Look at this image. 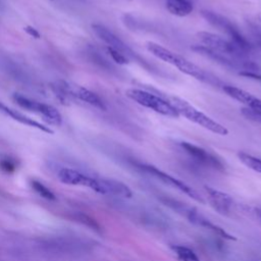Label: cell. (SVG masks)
Segmentation results:
<instances>
[{"label": "cell", "instance_id": "1", "mask_svg": "<svg viewBox=\"0 0 261 261\" xmlns=\"http://www.w3.org/2000/svg\"><path fill=\"white\" fill-rule=\"evenodd\" d=\"M146 48L155 57H157L158 59L166 63H169L175 66L179 71L190 76H193L198 81H201L207 84H214V81H215L214 77H210L209 73L204 71L202 68H200L193 62H190L188 59L180 56L179 54L174 53L154 42H147Z\"/></svg>", "mask_w": 261, "mask_h": 261}, {"label": "cell", "instance_id": "2", "mask_svg": "<svg viewBox=\"0 0 261 261\" xmlns=\"http://www.w3.org/2000/svg\"><path fill=\"white\" fill-rule=\"evenodd\" d=\"M172 106L173 108L177 111V113L179 115H182L184 117H186L188 120L220 136H226L228 135V129L220 124L219 122L215 121L214 119H212L211 117H209L208 115H206L205 113H203L202 111L198 110L196 107H194L193 105H191L188 101L178 98V97H169L167 100Z\"/></svg>", "mask_w": 261, "mask_h": 261}, {"label": "cell", "instance_id": "3", "mask_svg": "<svg viewBox=\"0 0 261 261\" xmlns=\"http://www.w3.org/2000/svg\"><path fill=\"white\" fill-rule=\"evenodd\" d=\"M160 200L166 206H168L169 208H171L175 212L179 213L180 215L185 216L190 222H192V223H194L198 226H201L203 228H206V229L212 231L213 233L217 234L218 237H221L225 240H236V238L233 236H231L230 233L225 231L220 226L212 223L209 219H207L205 216H203L201 213H199L197 211V209H195L194 207L186 205L185 203H181L177 200H174V199L166 197V196L163 197V198H160Z\"/></svg>", "mask_w": 261, "mask_h": 261}, {"label": "cell", "instance_id": "4", "mask_svg": "<svg viewBox=\"0 0 261 261\" xmlns=\"http://www.w3.org/2000/svg\"><path fill=\"white\" fill-rule=\"evenodd\" d=\"M125 95L133 101L137 102L138 104L144 107H147L149 109H152L155 112L160 113L162 115L173 117V118L175 117L177 118L179 116L177 111L173 108V106L167 100L153 93H150L141 89H127L125 91Z\"/></svg>", "mask_w": 261, "mask_h": 261}, {"label": "cell", "instance_id": "5", "mask_svg": "<svg viewBox=\"0 0 261 261\" xmlns=\"http://www.w3.org/2000/svg\"><path fill=\"white\" fill-rule=\"evenodd\" d=\"M201 15L213 27L217 28L221 32L225 33L229 40L243 52L250 51L251 46L247 39L240 33V31L234 27V24L225 16L210 10H202Z\"/></svg>", "mask_w": 261, "mask_h": 261}, {"label": "cell", "instance_id": "6", "mask_svg": "<svg viewBox=\"0 0 261 261\" xmlns=\"http://www.w3.org/2000/svg\"><path fill=\"white\" fill-rule=\"evenodd\" d=\"M12 98H13L14 102L17 105H19L21 108L42 115L44 120H46L49 124H53L56 126L61 124V122H62L61 114L52 105L41 103L36 100H32V99H30L25 96H22L20 94H17V93L13 94Z\"/></svg>", "mask_w": 261, "mask_h": 261}, {"label": "cell", "instance_id": "7", "mask_svg": "<svg viewBox=\"0 0 261 261\" xmlns=\"http://www.w3.org/2000/svg\"><path fill=\"white\" fill-rule=\"evenodd\" d=\"M138 167L143 170L144 172L158 178L160 181H162L163 184L171 187V188H174L178 191H180L181 193L188 195L189 197H191L192 199H194L195 201L197 202H200V203H203L204 200L202 199V197L195 191L193 190L190 186H188L187 184H185L184 181L171 176L170 174L158 169L157 167L153 166V165H150V164H144V163H140L138 164Z\"/></svg>", "mask_w": 261, "mask_h": 261}, {"label": "cell", "instance_id": "8", "mask_svg": "<svg viewBox=\"0 0 261 261\" xmlns=\"http://www.w3.org/2000/svg\"><path fill=\"white\" fill-rule=\"evenodd\" d=\"M197 38L202 44V46L217 52L222 55H240L241 52H243L241 49H239L230 40H225L224 38L217 36L213 33L209 32H199L197 33Z\"/></svg>", "mask_w": 261, "mask_h": 261}, {"label": "cell", "instance_id": "9", "mask_svg": "<svg viewBox=\"0 0 261 261\" xmlns=\"http://www.w3.org/2000/svg\"><path fill=\"white\" fill-rule=\"evenodd\" d=\"M92 30L100 40H102L104 43L108 45V47L120 52L121 54L126 56L128 59L129 58L139 59V56L136 54V52H134L122 40H120L116 35H114L111 31H109L104 25L93 23Z\"/></svg>", "mask_w": 261, "mask_h": 261}, {"label": "cell", "instance_id": "10", "mask_svg": "<svg viewBox=\"0 0 261 261\" xmlns=\"http://www.w3.org/2000/svg\"><path fill=\"white\" fill-rule=\"evenodd\" d=\"M180 146L186 151V153H188L197 163L215 170H224V165L222 162L217 157L207 152L205 149L188 142H181Z\"/></svg>", "mask_w": 261, "mask_h": 261}, {"label": "cell", "instance_id": "11", "mask_svg": "<svg viewBox=\"0 0 261 261\" xmlns=\"http://www.w3.org/2000/svg\"><path fill=\"white\" fill-rule=\"evenodd\" d=\"M204 189L210 202V205L217 212L223 215H229L230 213H232L236 204L233 199L229 195L207 186H205Z\"/></svg>", "mask_w": 261, "mask_h": 261}, {"label": "cell", "instance_id": "12", "mask_svg": "<svg viewBox=\"0 0 261 261\" xmlns=\"http://www.w3.org/2000/svg\"><path fill=\"white\" fill-rule=\"evenodd\" d=\"M222 90L225 92L227 96L245 104L248 107V109H250L252 112H254L261 118V99L234 86H223Z\"/></svg>", "mask_w": 261, "mask_h": 261}, {"label": "cell", "instance_id": "13", "mask_svg": "<svg viewBox=\"0 0 261 261\" xmlns=\"http://www.w3.org/2000/svg\"><path fill=\"white\" fill-rule=\"evenodd\" d=\"M58 178L61 182L70 186H84L92 189L96 187V178L88 176L72 168H61L58 171Z\"/></svg>", "mask_w": 261, "mask_h": 261}, {"label": "cell", "instance_id": "14", "mask_svg": "<svg viewBox=\"0 0 261 261\" xmlns=\"http://www.w3.org/2000/svg\"><path fill=\"white\" fill-rule=\"evenodd\" d=\"M97 193L123 198H130L133 196V192L126 185L116 179L109 178H98Z\"/></svg>", "mask_w": 261, "mask_h": 261}, {"label": "cell", "instance_id": "15", "mask_svg": "<svg viewBox=\"0 0 261 261\" xmlns=\"http://www.w3.org/2000/svg\"><path fill=\"white\" fill-rule=\"evenodd\" d=\"M0 111L5 113L6 115L10 116L11 118H13L14 120L22 123V124H25V125H29V126H32V127H35V128H38L40 130H43L47 134H53V130L49 127V126H46L36 120H34L33 118H30L23 114H21L20 112L12 109V108H9L8 106L4 105L3 103L0 102Z\"/></svg>", "mask_w": 261, "mask_h": 261}, {"label": "cell", "instance_id": "16", "mask_svg": "<svg viewBox=\"0 0 261 261\" xmlns=\"http://www.w3.org/2000/svg\"><path fill=\"white\" fill-rule=\"evenodd\" d=\"M73 96L76 99H80L96 108H99L101 110H106V106L102 99L95 94L94 92L80 86H73Z\"/></svg>", "mask_w": 261, "mask_h": 261}, {"label": "cell", "instance_id": "17", "mask_svg": "<svg viewBox=\"0 0 261 261\" xmlns=\"http://www.w3.org/2000/svg\"><path fill=\"white\" fill-rule=\"evenodd\" d=\"M50 88L62 104H68L72 99H74L73 86L64 81H55L50 84Z\"/></svg>", "mask_w": 261, "mask_h": 261}, {"label": "cell", "instance_id": "18", "mask_svg": "<svg viewBox=\"0 0 261 261\" xmlns=\"http://www.w3.org/2000/svg\"><path fill=\"white\" fill-rule=\"evenodd\" d=\"M166 9L173 15L187 16L193 11V4L189 0H166Z\"/></svg>", "mask_w": 261, "mask_h": 261}, {"label": "cell", "instance_id": "19", "mask_svg": "<svg viewBox=\"0 0 261 261\" xmlns=\"http://www.w3.org/2000/svg\"><path fill=\"white\" fill-rule=\"evenodd\" d=\"M170 249L175 254L177 259L180 261H200V259L198 258L196 253L192 249H190L186 246L171 245Z\"/></svg>", "mask_w": 261, "mask_h": 261}, {"label": "cell", "instance_id": "20", "mask_svg": "<svg viewBox=\"0 0 261 261\" xmlns=\"http://www.w3.org/2000/svg\"><path fill=\"white\" fill-rule=\"evenodd\" d=\"M239 159L250 169L257 171L259 173H261V158L255 157L251 154L245 153V152H240L238 154Z\"/></svg>", "mask_w": 261, "mask_h": 261}, {"label": "cell", "instance_id": "21", "mask_svg": "<svg viewBox=\"0 0 261 261\" xmlns=\"http://www.w3.org/2000/svg\"><path fill=\"white\" fill-rule=\"evenodd\" d=\"M31 186L32 188L36 191L37 194H39L42 198L47 199V200H55L56 197L53 194V192L51 190H49L45 185H43L42 182L38 181V180H32L31 181Z\"/></svg>", "mask_w": 261, "mask_h": 261}, {"label": "cell", "instance_id": "22", "mask_svg": "<svg viewBox=\"0 0 261 261\" xmlns=\"http://www.w3.org/2000/svg\"><path fill=\"white\" fill-rule=\"evenodd\" d=\"M0 169L5 173H12L16 169V162L14 159L4 156L0 159Z\"/></svg>", "mask_w": 261, "mask_h": 261}, {"label": "cell", "instance_id": "23", "mask_svg": "<svg viewBox=\"0 0 261 261\" xmlns=\"http://www.w3.org/2000/svg\"><path fill=\"white\" fill-rule=\"evenodd\" d=\"M74 219H76V220L80 221V222H83L84 224H86L87 226H89V227H91V228H93V229L99 230V225H98V223H97L93 218H91L90 216H88V215H86V214H83V213H81V212H77V213H75V215H74Z\"/></svg>", "mask_w": 261, "mask_h": 261}, {"label": "cell", "instance_id": "24", "mask_svg": "<svg viewBox=\"0 0 261 261\" xmlns=\"http://www.w3.org/2000/svg\"><path fill=\"white\" fill-rule=\"evenodd\" d=\"M108 54L111 56V58L118 64H126L128 63V58L126 56H124L123 54H121L120 52L110 48V47H107L106 48Z\"/></svg>", "mask_w": 261, "mask_h": 261}, {"label": "cell", "instance_id": "25", "mask_svg": "<svg viewBox=\"0 0 261 261\" xmlns=\"http://www.w3.org/2000/svg\"><path fill=\"white\" fill-rule=\"evenodd\" d=\"M23 30H24L30 36H32V37H34V38H36V39H40V38H41L40 33H39L35 28L25 27V28H23Z\"/></svg>", "mask_w": 261, "mask_h": 261}, {"label": "cell", "instance_id": "26", "mask_svg": "<svg viewBox=\"0 0 261 261\" xmlns=\"http://www.w3.org/2000/svg\"><path fill=\"white\" fill-rule=\"evenodd\" d=\"M260 47H261V43H260Z\"/></svg>", "mask_w": 261, "mask_h": 261}]
</instances>
